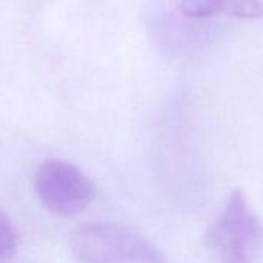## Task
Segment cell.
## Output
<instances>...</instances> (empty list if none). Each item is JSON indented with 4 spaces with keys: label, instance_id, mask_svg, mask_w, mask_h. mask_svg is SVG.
Segmentation results:
<instances>
[{
    "label": "cell",
    "instance_id": "3",
    "mask_svg": "<svg viewBox=\"0 0 263 263\" xmlns=\"http://www.w3.org/2000/svg\"><path fill=\"white\" fill-rule=\"evenodd\" d=\"M34 192L53 215L68 218L87 209L96 195L95 183L65 160H47L34 172Z\"/></svg>",
    "mask_w": 263,
    "mask_h": 263
},
{
    "label": "cell",
    "instance_id": "2",
    "mask_svg": "<svg viewBox=\"0 0 263 263\" xmlns=\"http://www.w3.org/2000/svg\"><path fill=\"white\" fill-rule=\"evenodd\" d=\"M218 263H257L263 255V223L245 194L232 191L206 235Z\"/></svg>",
    "mask_w": 263,
    "mask_h": 263
},
{
    "label": "cell",
    "instance_id": "5",
    "mask_svg": "<svg viewBox=\"0 0 263 263\" xmlns=\"http://www.w3.org/2000/svg\"><path fill=\"white\" fill-rule=\"evenodd\" d=\"M19 232L10 215L0 208V263H5L14 257L19 248Z\"/></svg>",
    "mask_w": 263,
    "mask_h": 263
},
{
    "label": "cell",
    "instance_id": "4",
    "mask_svg": "<svg viewBox=\"0 0 263 263\" xmlns=\"http://www.w3.org/2000/svg\"><path fill=\"white\" fill-rule=\"evenodd\" d=\"M174 10L195 22H208L217 16L246 21H263V0H172Z\"/></svg>",
    "mask_w": 263,
    "mask_h": 263
},
{
    "label": "cell",
    "instance_id": "1",
    "mask_svg": "<svg viewBox=\"0 0 263 263\" xmlns=\"http://www.w3.org/2000/svg\"><path fill=\"white\" fill-rule=\"evenodd\" d=\"M70 249L81 263H167L149 240L111 221L78 226L70 235Z\"/></svg>",
    "mask_w": 263,
    "mask_h": 263
}]
</instances>
